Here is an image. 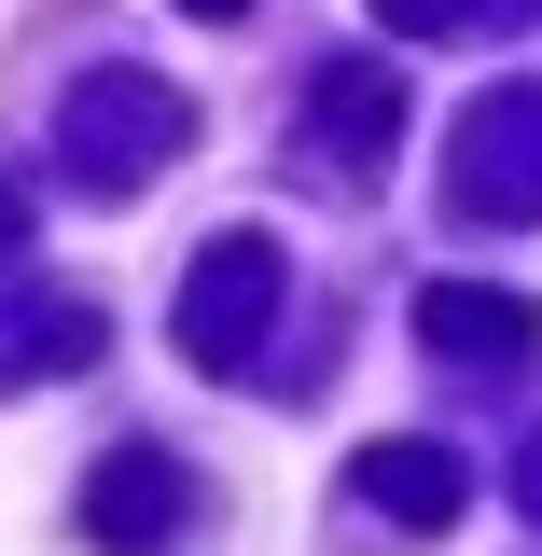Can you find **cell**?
Here are the masks:
<instances>
[{
    "label": "cell",
    "instance_id": "obj_1",
    "mask_svg": "<svg viewBox=\"0 0 542 556\" xmlns=\"http://www.w3.org/2000/svg\"><path fill=\"white\" fill-rule=\"evenodd\" d=\"M181 139H196V98L153 84V70H112V56H98V84L56 98V167L84 181V195H139L153 167H181Z\"/></svg>",
    "mask_w": 542,
    "mask_h": 556
},
{
    "label": "cell",
    "instance_id": "obj_2",
    "mask_svg": "<svg viewBox=\"0 0 542 556\" xmlns=\"http://www.w3.org/2000/svg\"><path fill=\"white\" fill-rule=\"evenodd\" d=\"M292 306V278H278V237L265 223H237V237H209L196 251V278H181V362H209V376H237L251 348H265V320Z\"/></svg>",
    "mask_w": 542,
    "mask_h": 556
},
{
    "label": "cell",
    "instance_id": "obj_3",
    "mask_svg": "<svg viewBox=\"0 0 542 556\" xmlns=\"http://www.w3.org/2000/svg\"><path fill=\"white\" fill-rule=\"evenodd\" d=\"M445 167H459L445 181L459 223H542V84H487L445 139Z\"/></svg>",
    "mask_w": 542,
    "mask_h": 556
},
{
    "label": "cell",
    "instance_id": "obj_4",
    "mask_svg": "<svg viewBox=\"0 0 542 556\" xmlns=\"http://www.w3.org/2000/svg\"><path fill=\"white\" fill-rule=\"evenodd\" d=\"M84 529L112 556H153V543H181L196 529V473L167 459V445H112L98 473H84Z\"/></svg>",
    "mask_w": 542,
    "mask_h": 556
},
{
    "label": "cell",
    "instance_id": "obj_5",
    "mask_svg": "<svg viewBox=\"0 0 542 556\" xmlns=\"http://www.w3.org/2000/svg\"><path fill=\"white\" fill-rule=\"evenodd\" d=\"M417 348H445V362H529L542 306L529 292H487V278H431L417 292Z\"/></svg>",
    "mask_w": 542,
    "mask_h": 556
},
{
    "label": "cell",
    "instance_id": "obj_6",
    "mask_svg": "<svg viewBox=\"0 0 542 556\" xmlns=\"http://www.w3.org/2000/svg\"><path fill=\"white\" fill-rule=\"evenodd\" d=\"M390 126H404V84H390L376 56L335 70V98H306V181H320V167H348V181H362V167L390 153Z\"/></svg>",
    "mask_w": 542,
    "mask_h": 556
},
{
    "label": "cell",
    "instance_id": "obj_7",
    "mask_svg": "<svg viewBox=\"0 0 542 556\" xmlns=\"http://www.w3.org/2000/svg\"><path fill=\"white\" fill-rule=\"evenodd\" d=\"M348 501H376L390 529H459L474 473H459L445 445H362V459H348Z\"/></svg>",
    "mask_w": 542,
    "mask_h": 556
},
{
    "label": "cell",
    "instance_id": "obj_8",
    "mask_svg": "<svg viewBox=\"0 0 542 556\" xmlns=\"http://www.w3.org/2000/svg\"><path fill=\"white\" fill-rule=\"evenodd\" d=\"M56 362H98V306H28L0 334V376H56Z\"/></svg>",
    "mask_w": 542,
    "mask_h": 556
},
{
    "label": "cell",
    "instance_id": "obj_9",
    "mask_svg": "<svg viewBox=\"0 0 542 556\" xmlns=\"http://www.w3.org/2000/svg\"><path fill=\"white\" fill-rule=\"evenodd\" d=\"M487 0H376V28H404V42H431V28H474Z\"/></svg>",
    "mask_w": 542,
    "mask_h": 556
},
{
    "label": "cell",
    "instance_id": "obj_10",
    "mask_svg": "<svg viewBox=\"0 0 542 556\" xmlns=\"http://www.w3.org/2000/svg\"><path fill=\"white\" fill-rule=\"evenodd\" d=\"M0 251H28V195L14 181H0Z\"/></svg>",
    "mask_w": 542,
    "mask_h": 556
},
{
    "label": "cell",
    "instance_id": "obj_11",
    "mask_svg": "<svg viewBox=\"0 0 542 556\" xmlns=\"http://www.w3.org/2000/svg\"><path fill=\"white\" fill-rule=\"evenodd\" d=\"M515 473H529V515H542V431H529V459H515Z\"/></svg>",
    "mask_w": 542,
    "mask_h": 556
},
{
    "label": "cell",
    "instance_id": "obj_12",
    "mask_svg": "<svg viewBox=\"0 0 542 556\" xmlns=\"http://www.w3.org/2000/svg\"><path fill=\"white\" fill-rule=\"evenodd\" d=\"M181 14H251V0H181Z\"/></svg>",
    "mask_w": 542,
    "mask_h": 556
}]
</instances>
